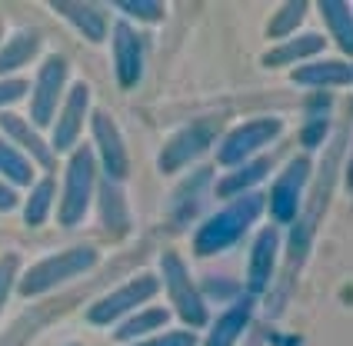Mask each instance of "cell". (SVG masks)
<instances>
[{
	"label": "cell",
	"instance_id": "11",
	"mask_svg": "<svg viewBox=\"0 0 353 346\" xmlns=\"http://www.w3.org/2000/svg\"><path fill=\"white\" fill-rule=\"evenodd\" d=\"M216 130H220L216 120H194L190 127H183V130L176 136H170V143L163 147V154H160V170L176 173V170H183L187 163H194L196 156L216 140Z\"/></svg>",
	"mask_w": 353,
	"mask_h": 346
},
{
	"label": "cell",
	"instance_id": "12",
	"mask_svg": "<svg viewBox=\"0 0 353 346\" xmlns=\"http://www.w3.org/2000/svg\"><path fill=\"white\" fill-rule=\"evenodd\" d=\"M0 136L10 140L30 163H40L47 173L57 167V154L50 150V143L37 134V127H34L30 120H23V116L7 114V110H3V114H0Z\"/></svg>",
	"mask_w": 353,
	"mask_h": 346
},
{
	"label": "cell",
	"instance_id": "25",
	"mask_svg": "<svg viewBox=\"0 0 353 346\" xmlns=\"http://www.w3.org/2000/svg\"><path fill=\"white\" fill-rule=\"evenodd\" d=\"M54 196H57V183L50 176H43L40 183H34V190H30L27 203H23V223L27 227H43L50 210H54Z\"/></svg>",
	"mask_w": 353,
	"mask_h": 346
},
{
	"label": "cell",
	"instance_id": "32",
	"mask_svg": "<svg viewBox=\"0 0 353 346\" xmlns=\"http://www.w3.org/2000/svg\"><path fill=\"white\" fill-rule=\"evenodd\" d=\"M327 130H330V120H310L307 130H303V147H320Z\"/></svg>",
	"mask_w": 353,
	"mask_h": 346
},
{
	"label": "cell",
	"instance_id": "3",
	"mask_svg": "<svg viewBox=\"0 0 353 346\" xmlns=\"http://www.w3.org/2000/svg\"><path fill=\"white\" fill-rule=\"evenodd\" d=\"M94 190H97V156L90 147H77L67 160V170H63V193H60L57 210L60 227H77L87 216Z\"/></svg>",
	"mask_w": 353,
	"mask_h": 346
},
{
	"label": "cell",
	"instance_id": "15",
	"mask_svg": "<svg viewBox=\"0 0 353 346\" xmlns=\"http://www.w3.org/2000/svg\"><path fill=\"white\" fill-rule=\"evenodd\" d=\"M353 70L350 60H307L294 70V83L300 87H316V90H327V87H350Z\"/></svg>",
	"mask_w": 353,
	"mask_h": 346
},
{
	"label": "cell",
	"instance_id": "2",
	"mask_svg": "<svg viewBox=\"0 0 353 346\" xmlns=\"http://www.w3.org/2000/svg\"><path fill=\"white\" fill-rule=\"evenodd\" d=\"M97 260H100L97 247H87V243L70 247V250H60V253H54V256H47V260H40V263H34V267L27 269V273L20 276L17 289L23 296H40V293H47V289H54V287H60V283L80 276V273L94 269Z\"/></svg>",
	"mask_w": 353,
	"mask_h": 346
},
{
	"label": "cell",
	"instance_id": "33",
	"mask_svg": "<svg viewBox=\"0 0 353 346\" xmlns=\"http://www.w3.org/2000/svg\"><path fill=\"white\" fill-rule=\"evenodd\" d=\"M14 207H17V190H14V187H7V183L0 180V213L14 210Z\"/></svg>",
	"mask_w": 353,
	"mask_h": 346
},
{
	"label": "cell",
	"instance_id": "29",
	"mask_svg": "<svg viewBox=\"0 0 353 346\" xmlns=\"http://www.w3.org/2000/svg\"><path fill=\"white\" fill-rule=\"evenodd\" d=\"M17 269H20V260L14 253H7V256H0V309L7 303V296H10V289L17 283Z\"/></svg>",
	"mask_w": 353,
	"mask_h": 346
},
{
	"label": "cell",
	"instance_id": "7",
	"mask_svg": "<svg viewBox=\"0 0 353 346\" xmlns=\"http://www.w3.org/2000/svg\"><path fill=\"white\" fill-rule=\"evenodd\" d=\"M67 60L60 54H50V57L40 63L37 70V83H34V96H30V123L34 127H47L54 123V114H57L60 100H63V87H67Z\"/></svg>",
	"mask_w": 353,
	"mask_h": 346
},
{
	"label": "cell",
	"instance_id": "14",
	"mask_svg": "<svg viewBox=\"0 0 353 346\" xmlns=\"http://www.w3.org/2000/svg\"><path fill=\"white\" fill-rule=\"evenodd\" d=\"M276 253H280V230L276 227H263L256 233L254 250H250V263H247V289L250 293H263L276 267Z\"/></svg>",
	"mask_w": 353,
	"mask_h": 346
},
{
	"label": "cell",
	"instance_id": "4",
	"mask_svg": "<svg viewBox=\"0 0 353 346\" xmlns=\"http://www.w3.org/2000/svg\"><path fill=\"white\" fill-rule=\"evenodd\" d=\"M157 293H160V276H154V273H137V276H130L123 287H117L114 293H107L103 300H97L94 307L87 309V320H90L94 327H110V323L123 320L127 313H134L137 307L150 303Z\"/></svg>",
	"mask_w": 353,
	"mask_h": 346
},
{
	"label": "cell",
	"instance_id": "19",
	"mask_svg": "<svg viewBox=\"0 0 353 346\" xmlns=\"http://www.w3.org/2000/svg\"><path fill=\"white\" fill-rule=\"evenodd\" d=\"M327 47V40L320 37V34H296V37H287L280 47H274L263 63L267 67H300V63H307L310 57H316L320 50Z\"/></svg>",
	"mask_w": 353,
	"mask_h": 346
},
{
	"label": "cell",
	"instance_id": "18",
	"mask_svg": "<svg viewBox=\"0 0 353 346\" xmlns=\"http://www.w3.org/2000/svg\"><path fill=\"white\" fill-rule=\"evenodd\" d=\"M97 210H100V223L110 233H120L130 227V210H127V193L120 183L100 176L97 183Z\"/></svg>",
	"mask_w": 353,
	"mask_h": 346
},
{
	"label": "cell",
	"instance_id": "28",
	"mask_svg": "<svg viewBox=\"0 0 353 346\" xmlns=\"http://www.w3.org/2000/svg\"><path fill=\"white\" fill-rule=\"evenodd\" d=\"M117 10H123V14H130L137 20H160L167 7L160 0H117Z\"/></svg>",
	"mask_w": 353,
	"mask_h": 346
},
{
	"label": "cell",
	"instance_id": "26",
	"mask_svg": "<svg viewBox=\"0 0 353 346\" xmlns=\"http://www.w3.org/2000/svg\"><path fill=\"white\" fill-rule=\"evenodd\" d=\"M320 10H323V17L330 23V30H334L336 43L350 54L353 50V20H350V3L347 0H323L320 3Z\"/></svg>",
	"mask_w": 353,
	"mask_h": 346
},
{
	"label": "cell",
	"instance_id": "8",
	"mask_svg": "<svg viewBox=\"0 0 353 346\" xmlns=\"http://www.w3.org/2000/svg\"><path fill=\"white\" fill-rule=\"evenodd\" d=\"M310 180V160L307 156H294L283 173L274 180V190L267 196V210L274 216V223H294L296 213H300V193Z\"/></svg>",
	"mask_w": 353,
	"mask_h": 346
},
{
	"label": "cell",
	"instance_id": "6",
	"mask_svg": "<svg viewBox=\"0 0 353 346\" xmlns=\"http://www.w3.org/2000/svg\"><path fill=\"white\" fill-rule=\"evenodd\" d=\"M280 134H283V120H276V116L247 120V123L234 127L230 134L216 143V160H220L223 167H240V163H247L260 147H267V143L276 140Z\"/></svg>",
	"mask_w": 353,
	"mask_h": 346
},
{
	"label": "cell",
	"instance_id": "23",
	"mask_svg": "<svg viewBox=\"0 0 353 346\" xmlns=\"http://www.w3.org/2000/svg\"><path fill=\"white\" fill-rule=\"evenodd\" d=\"M170 320V313L160 307H150V309H140V313H134V316H123L117 323V333H114V340H150V333H157L163 323Z\"/></svg>",
	"mask_w": 353,
	"mask_h": 346
},
{
	"label": "cell",
	"instance_id": "5",
	"mask_svg": "<svg viewBox=\"0 0 353 346\" xmlns=\"http://www.w3.org/2000/svg\"><path fill=\"white\" fill-rule=\"evenodd\" d=\"M160 280H163V287L170 293V300H174L176 307V316L187 323V327H203L207 323V303H203V293L196 289V283L190 280V273H187V263L176 256V253H163L160 256Z\"/></svg>",
	"mask_w": 353,
	"mask_h": 346
},
{
	"label": "cell",
	"instance_id": "30",
	"mask_svg": "<svg viewBox=\"0 0 353 346\" xmlns=\"http://www.w3.org/2000/svg\"><path fill=\"white\" fill-rule=\"evenodd\" d=\"M134 346H196V336L190 329H176V333H163V336H150V340H140Z\"/></svg>",
	"mask_w": 353,
	"mask_h": 346
},
{
	"label": "cell",
	"instance_id": "21",
	"mask_svg": "<svg viewBox=\"0 0 353 346\" xmlns=\"http://www.w3.org/2000/svg\"><path fill=\"white\" fill-rule=\"evenodd\" d=\"M54 10H60L63 17L70 20L83 34V40L97 43V40L107 37V14H103V7H97V3H77V0L74 3H63V0H57Z\"/></svg>",
	"mask_w": 353,
	"mask_h": 346
},
{
	"label": "cell",
	"instance_id": "20",
	"mask_svg": "<svg viewBox=\"0 0 353 346\" xmlns=\"http://www.w3.org/2000/svg\"><path fill=\"white\" fill-rule=\"evenodd\" d=\"M270 167H274L270 156H256V160L240 163L234 173H227V176L216 183V196H220V200H234V196H240V193L256 190V183L270 173Z\"/></svg>",
	"mask_w": 353,
	"mask_h": 346
},
{
	"label": "cell",
	"instance_id": "31",
	"mask_svg": "<svg viewBox=\"0 0 353 346\" xmlns=\"http://www.w3.org/2000/svg\"><path fill=\"white\" fill-rule=\"evenodd\" d=\"M27 90H30V87H27V80H23V77L0 80V110H3V107H10V103H17Z\"/></svg>",
	"mask_w": 353,
	"mask_h": 346
},
{
	"label": "cell",
	"instance_id": "17",
	"mask_svg": "<svg viewBox=\"0 0 353 346\" xmlns=\"http://www.w3.org/2000/svg\"><path fill=\"white\" fill-rule=\"evenodd\" d=\"M250 313H254V300H250V296L234 300L230 307L220 313V320L210 327L203 346H234L236 340H240V333L247 329V323H250Z\"/></svg>",
	"mask_w": 353,
	"mask_h": 346
},
{
	"label": "cell",
	"instance_id": "27",
	"mask_svg": "<svg viewBox=\"0 0 353 346\" xmlns=\"http://www.w3.org/2000/svg\"><path fill=\"white\" fill-rule=\"evenodd\" d=\"M310 7L303 3V0H296V3H283L280 10L274 14V20H270V27H267V34L274 40H287L290 34H294V27L303 20V14H307Z\"/></svg>",
	"mask_w": 353,
	"mask_h": 346
},
{
	"label": "cell",
	"instance_id": "16",
	"mask_svg": "<svg viewBox=\"0 0 353 346\" xmlns=\"http://www.w3.org/2000/svg\"><path fill=\"white\" fill-rule=\"evenodd\" d=\"M210 176H214L210 167H200V170H194L180 187H176L174 207H170V220H174V223H187V220H194L196 213H200L203 196L210 190Z\"/></svg>",
	"mask_w": 353,
	"mask_h": 346
},
{
	"label": "cell",
	"instance_id": "24",
	"mask_svg": "<svg viewBox=\"0 0 353 346\" xmlns=\"http://www.w3.org/2000/svg\"><path fill=\"white\" fill-rule=\"evenodd\" d=\"M0 176H3L7 187H14V190L34 183V163L20 154L10 140H3V136H0Z\"/></svg>",
	"mask_w": 353,
	"mask_h": 346
},
{
	"label": "cell",
	"instance_id": "34",
	"mask_svg": "<svg viewBox=\"0 0 353 346\" xmlns=\"http://www.w3.org/2000/svg\"><path fill=\"white\" fill-rule=\"evenodd\" d=\"M74 346H77V343H74Z\"/></svg>",
	"mask_w": 353,
	"mask_h": 346
},
{
	"label": "cell",
	"instance_id": "10",
	"mask_svg": "<svg viewBox=\"0 0 353 346\" xmlns=\"http://www.w3.org/2000/svg\"><path fill=\"white\" fill-rule=\"evenodd\" d=\"M90 134H94V147H97L103 176L114 180V183L127 180L130 160H127V147H123V136H120L114 116L107 114V110H94L90 114Z\"/></svg>",
	"mask_w": 353,
	"mask_h": 346
},
{
	"label": "cell",
	"instance_id": "13",
	"mask_svg": "<svg viewBox=\"0 0 353 346\" xmlns=\"http://www.w3.org/2000/svg\"><path fill=\"white\" fill-rule=\"evenodd\" d=\"M114 63H117V83L120 87H134L143 77V37L127 23L117 20L114 23Z\"/></svg>",
	"mask_w": 353,
	"mask_h": 346
},
{
	"label": "cell",
	"instance_id": "1",
	"mask_svg": "<svg viewBox=\"0 0 353 346\" xmlns=\"http://www.w3.org/2000/svg\"><path fill=\"white\" fill-rule=\"evenodd\" d=\"M267 210V196L260 190H250V193H240L234 196L227 207L220 213H214L194 236V250L200 256H216V253L230 250L243 240V233L254 227L256 220L263 216Z\"/></svg>",
	"mask_w": 353,
	"mask_h": 346
},
{
	"label": "cell",
	"instance_id": "9",
	"mask_svg": "<svg viewBox=\"0 0 353 346\" xmlns=\"http://www.w3.org/2000/svg\"><path fill=\"white\" fill-rule=\"evenodd\" d=\"M90 110V87L87 83H74L70 90H63L57 114H54V136H50V150L57 154H70L77 147L80 130H83V120Z\"/></svg>",
	"mask_w": 353,
	"mask_h": 346
},
{
	"label": "cell",
	"instance_id": "22",
	"mask_svg": "<svg viewBox=\"0 0 353 346\" xmlns=\"http://www.w3.org/2000/svg\"><path fill=\"white\" fill-rule=\"evenodd\" d=\"M40 50V34L37 30H17L14 37L0 47V77L14 74L20 67H27L30 60L37 57Z\"/></svg>",
	"mask_w": 353,
	"mask_h": 346
}]
</instances>
